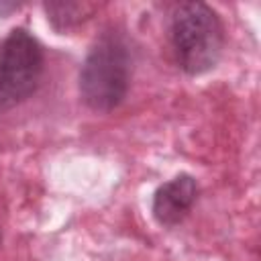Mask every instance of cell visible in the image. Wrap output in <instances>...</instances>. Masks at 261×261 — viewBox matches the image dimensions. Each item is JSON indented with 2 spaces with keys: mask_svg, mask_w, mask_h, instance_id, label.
Returning a JSON list of instances; mask_svg holds the SVG:
<instances>
[{
  "mask_svg": "<svg viewBox=\"0 0 261 261\" xmlns=\"http://www.w3.org/2000/svg\"><path fill=\"white\" fill-rule=\"evenodd\" d=\"M133 51L118 29H106L92 43L80 69V98L94 112L118 108L130 88Z\"/></svg>",
  "mask_w": 261,
  "mask_h": 261,
  "instance_id": "6da1fadb",
  "label": "cell"
},
{
  "mask_svg": "<svg viewBox=\"0 0 261 261\" xmlns=\"http://www.w3.org/2000/svg\"><path fill=\"white\" fill-rule=\"evenodd\" d=\"M169 39L179 69L192 77L214 69L224 49V24L206 2H179L169 18Z\"/></svg>",
  "mask_w": 261,
  "mask_h": 261,
  "instance_id": "7a4b0ae2",
  "label": "cell"
},
{
  "mask_svg": "<svg viewBox=\"0 0 261 261\" xmlns=\"http://www.w3.org/2000/svg\"><path fill=\"white\" fill-rule=\"evenodd\" d=\"M45 51L27 29H12L0 43V114L29 100L43 77Z\"/></svg>",
  "mask_w": 261,
  "mask_h": 261,
  "instance_id": "3957f363",
  "label": "cell"
},
{
  "mask_svg": "<svg viewBox=\"0 0 261 261\" xmlns=\"http://www.w3.org/2000/svg\"><path fill=\"white\" fill-rule=\"evenodd\" d=\"M198 198V184L190 173H179L161 184L153 194L151 212L157 224L171 228L179 224Z\"/></svg>",
  "mask_w": 261,
  "mask_h": 261,
  "instance_id": "277c9868",
  "label": "cell"
},
{
  "mask_svg": "<svg viewBox=\"0 0 261 261\" xmlns=\"http://www.w3.org/2000/svg\"><path fill=\"white\" fill-rule=\"evenodd\" d=\"M98 6L92 2H45L43 10L47 14V20L57 33L71 31L80 27L84 20H88Z\"/></svg>",
  "mask_w": 261,
  "mask_h": 261,
  "instance_id": "5b68a950",
  "label": "cell"
},
{
  "mask_svg": "<svg viewBox=\"0 0 261 261\" xmlns=\"http://www.w3.org/2000/svg\"><path fill=\"white\" fill-rule=\"evenodd\" d=\"M20 8V2H10V0H0V16H8L14 10Z\"/></svg>",
  "mask_w": 261,
  "mask_h": 261,
  "instance_id": "8992f818",
  "label": "cell"
}]
</instances>
